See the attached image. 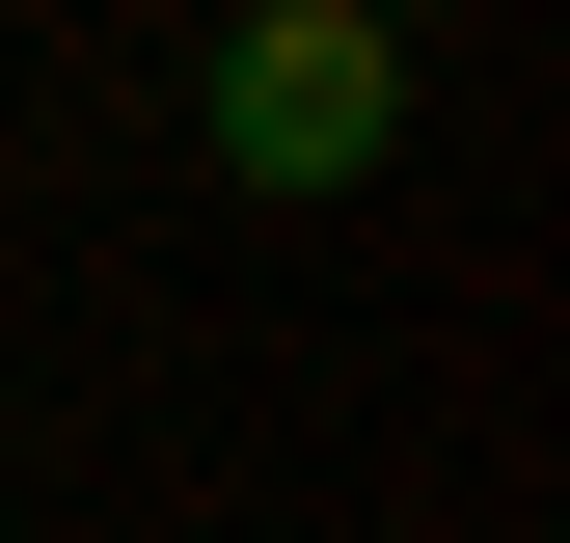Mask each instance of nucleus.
I'll return each mask as SVG.
<instances>
[{
  "label": "nucleus",
  "instance_id": "nucleus-1",
  "mask_svg": "<svg viewBox=\"0 0 570 543\" xmlns=\"http://www.w3.org/2000/svg\"><path fill=\"white\" fill-rule=\"evenodd\" d=\"M190 164L245 190V218H326V190L407 164V28L381 0H272V28L190 55Z\"/></svg>",
  "mask_w": 570,
  "mask_h": 543
}]
</instances>
